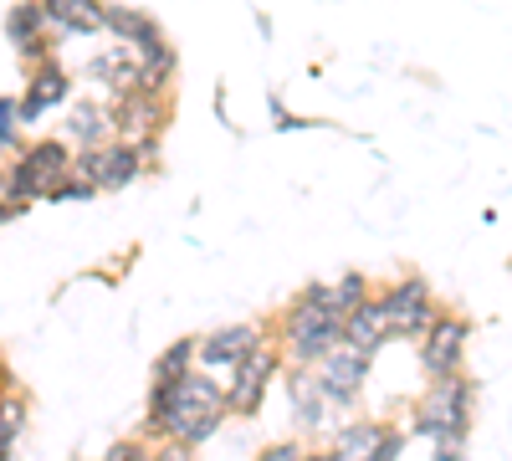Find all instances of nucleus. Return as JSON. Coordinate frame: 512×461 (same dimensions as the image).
<instances>
[{
    "mask_svg": "<svg viewBox=\"0 0 512 461\" xmlns=\"http://www.w3.org/2000/svg\"><path fill=\"white\" fill-rule=\"evenodd\" d=\"M88 77L98 82V88H108L113 98L139 93V52L113 47V52H103V57H93V62H88Z\"/></svg>",
    "mask_w": 512,
    "mask_h": 461,
    "instance_id": "nucleus-13",
    "label": "nucleus"
},
{
    "mask_svg": "<svg viewBox=\"0 0 512 461\" xmlns=\"http://www.w3.org/2000/svg\"><path fill=\"white\" fill-rule=\"evenodd\" d=\"M6 36H11L16 57H26V62H47V57H52V31H47V16H41L36 0H21V6H11Z\"/></svg>",
    "mask_w": 512,
    "mask_h": 461,
    "instance_id": "nucleus-10",
    "label": "nucleus"
},
{
    "mask_svg": "<svg viewBox=\"0 0 512 461\" xmlns=\"http://www.w3.org/2000/svg\"><path fill=\"white\" fill-rule=\"evenodd\" d=\"M272 374H277V354L272 349H246V359H236V390H231V400L241 410H256V400H262Z\"/></svg>",
    "mask_w": 512,
    "mask_h": 461,
    "instance_id": "nucleus-14",
    "label": "nucleus"
},
{
    "mask_svg": "<svg viewBox=\"0 0 512 461\" xmlns=\"http://www.w3.org/2000/svg\"><path fill=\"white\" fill-rule=\"evenodd\" d=\"M67 93H72V77H67V67L62 62H36V72H31V82H26V98L16 103V123H41L52 108H62L67 103Z\"/></svg>",
    "mask_w": 512,
    "mask_h": 461,
    "instance_id": "nucleus-7",
    "label": "nucleus"
},
{
    "mask_svg": "<svg viewBox=\"0 0 512 461\" xmlns=\"http://www.w3.org/2000/svg\"><path fill=\"white\" fill-rule=\"evenodd\" d=\"M395 451H400V436L379 431V426H354L344 431V441H338L328 461H395Z\"/></svg>",
    "mask_w": 512,
    "mask_h": 461,
    "instance_id": "nucleus-15",
    "label": "nucleus"
},
{
    "mask_svg": "<svg viewBox=\"0 0 512 461\" xmlns=\"http://www.w3.org/2000/svg\"><path fill=\"white\" fill-rule=\"evenodd\" d=\"M67 175H72V144H62V139L26 144L16 154V164H11V175H6V205H11V211H21V205L52 195Z\"/></svg>",
    "mask_w": 512,
    "mask_h": 461,
    "instance_id": "nucleus-2",
    "label": "nucleus"
},
{
    "mask_svg": "<svg viewBox=\"0 0 512 461\" xmlns=\"http://www.w3.org/2000/svg\"><path fill=\"white\" fill-rule=\"evenodd\" d=\"M466 421H472V390L446 374V380L425 395V405H420V415H415V431L441 441V436H461Z\"/></svg>",
    "mask_w": 512,
    "mask_h": 461,
    "instance_id": "nucleus-4",
    "label": "nucleus"
},
{
    "mask_svg": "<svg viewBox=\"0 0 512 461\" xmlns=\"http://www.w3.org/2000/svg\"><path fill=\"white\" fill-rule=\"evenodd\" d=\"M262 461H297V446H267Z\"/></svg>",
    "mask_w": 512,
    "mask_h": 461,
    "instance_id": "nucleus-25",
    "label": "nucleus"
},
{
    "mask_svg": "<svg viewBox=\"0 0 512 461\" xmlns=\"http://www.w3.org/2000/svg\"><path fill=\"white\" fill-rule=\"evenodd\" d=\"M374 308H379V318H384V333H420V328H431V318H436V308H431V287H425L420 277L395 282Z\"/></svg>",
    "mask_w": 512,
    "mask_h": 461,
    "instance_id": "nucleus-6",
    "label": "nucleus"
},
{
    "mask_svg": "<svg viewBox=\"0 0 512 461\" xmlns=\"http://www.w3.org/2000/svg\"><path fill=\"white\" fill-rule=\"evenodd\" d=\"M190 354H195V344H175L164 359H159V385H169V380H180V374L190 369Z\"/></svg>",
    "mask_w": 512,
    "mask_h": 461,
    "instance_id": "nucleus-21",
    "label": "nucleus"
},
{
    "mask_svg": "<svg viewBox=\"0 0 512 461\" xmlns=\"http://www.w3.org/2000/svg\"><path fill=\"white\" fill-rule=\"evenodd\" d=\"M139 170H144L139 144L108 139V144H93V149H72V175L93 190H123Z\"/></svg>",
    "mask_w": 512,
    "mask_h": 461,
    "instance_id": "nucleus-3",
    "label": "nucleus"
},
{
    "mask_svg": "<svg viewBox=\"0 0 512 461\" xmlns=\"http://www.w3.org/2000/svg\"><path fill=\"white\" fill-rule=\"evenodd\" d=\"M164 118H169V113H164V98H154V93H123V98L108 108V123H113V134H118L123 144L154 139Z\"/></svg>",
    "mask_w": 512,
    "mask_h": 461,
    "instance_id": "nucleus-9",
    "label": "nucleus"
},
{
    "mask_svg": "<svg viewBox=\"0 0 512 461\" xmlns=\"http://www.w3.org/2000/svg\"><path fill=\"white\" fill-rule=\"evenodd\" d=\"M52 36H98L103 31V0H36Z\"/></svg>",
    "mask_w": 512,
    "mask_h": 461,
    "instance_id": "nucleus-11",
    "label": "nucleus"
},
{
    "mask_svg": "<svg viewBox=\"0 0 512 461\" xmlns=\"http://www.w3.org/2000/svg\"><path fill=\"white\" fill-rule=\"evenodd\" d=\"M93 195H98V190H93V185H82L77 175H67V180L52 190V200H93Z\"/></svg>",
    "mask_w": 512,
    "mask_h": 461,
    "instance_id": "nucleus-23",
    "label": "nucleus"
},
{
    "mask_svg": "<svg viewBox=\"0 0 512 461\" xmlns=\"http://www.w3.org/2000/svg\"><path fill=\"white\" fill-rule=\"evenodd\" d=\"M108 461H144V451H139V446H118Z\"/></svg>",
    "mask_w": 512,
    "mask_h": 461,
    "instance_id": "nucleus-26",
    "label": "nucleus"
},
{
    "mask_svg": "<svg viewBox=\"0 0 512 461\" xmlns=\"http://www.w3.org/2000/svg\"><path fill=\"white\" fill-rule=\"evenodd\" d=\"M169 77H175V47H169V41H159V47L139 52V93H154V98H164Z\"/></svg>",
    "mask_w": 512,
    "mask_h": 461,
    "instance_id": "nucleus-19",
    "label": "nucleus"
},
{
    "mask_svg": "<svg viewBox=\"0 0 512 461\" xmlns=\"http://www.w3.org/2000/svg\"><path fill=\"white\" fill-rule=\"evenodd\" d=\"M318 364H323V369H318L323 400H338V405H349V400L359 395V385H364V374H369V354L349 349L344 339H338V344H333Z\"/></svg>",
    "mask_w": 512,
    "mask_h": 461,
    "instance_id": "nucleus-8",
    "label": "nucleus"
},
{
    "mask_svg": "<svg viewBox=\"0 0 512 461\" xmlns=\"http://www.w3.org/2000/svg\"><path fill=\"white\" fill-rule=\"evenodd\" d=\"M195 349H200L205 364H236L246 349H256V333H251L246 323H231V328H221V333H210V339H200Z\"/></svg>",
    "mask_w": 512,
    "mask_h": 461,
    "instance_id": "nucleus-18",
    "label": "nucleus"
},
{
    "mask_svg": "<svg viewBox=\"0 0 512 461\" xmlns=\"http://www.w3.org/2000/svg\"><path fill=\"white\" fill-rule=\"evenodd\" d=\"M108 134H113L108 108H98V103H77V108H67V139H62V144L93 149V144H108Z\"/></svg>",
    "mask_w": 512,
    "mask_h": 461,
    "instance_id": "nucleus-17",
    "label": "nucleus"
},
{
    "mask_svg": "<svg viewBox=\"0 0 512 461\" xmlns=\"http://www.w3.org/2000/svg\"><path fill=\"white\" fill-rule=\"evenodd\" d=\"M16 134H21V123H16V98H0V154L16 149Z\"/></svg>",
    "mask_w": 512,
    "mask_h": 461,
    "instance_id": "nucleus-22",
    "label": "nucleus"
},
{
    "mask_svg": "<svg viewBox=\"0 0 512 461\" xmlns=\"http://www.w3.org/2000/svg\"><path fill=\"white\" fill-rule=\"evenodd\" d=\"M297 461H303V456H297ZM308 461H328V456H308Z\"/></svg>",
    "mask_w": 512,
    "mask_h": 461,
    "instance_id": "nucleus-28",
    "label": "nucleus"
},
{
    "mask_svg": "<svg viewBox=\"0 0 512 461\" xmlns=\"http://www.w3.org/2000/svg\"><path fill=\"white\" fill-rule=\"evenodd\" d=\"M292 400H297V421H303V426H318L323 421V385L313 380V374H297V380H292Z\"/></svg>",
    "mask_w": 512,
    "mask_h": 461,
    "instance_id": "nucleus-20",
    "label": "nucleus"
},
{
    "mask_svg": "<svg viewBox=\"0 0 512 461\" xmlns=\"http://www.w3.org/2000/svg\"><path fill=\"white\" fill-rule=\"evenodd\" d=\"M6 456H11V426L0 421V461H6Z\"/></svg>",
    "mask_w": 512,
    "mask_h": 461,
    "instance_id": "nucleus-27",
    "label": "nucleus"
},
{
    "mask_svg": "<svg viewBox=\"0 0 512 461\" xmlns=\"http://www.w3.org/2000/svg\"><path fill=\"white\" fill-rule=\"evenodd\" d=\"M333 344H338V313H328V308L303 298L292 308V318H287V349L303 364H318Z\"/></svg>",
    "mask_w": 512,
    "mask_h": 461,
    "instance_id": "nucleus-5",
    "label": "nucleus"
},
{
    "mask_svg": "<svg viewBox=\"0 0 512 461\" xmlns=\"http://www.w3.org/2000/svg\"><path fill=\"white\" fill-rule=\"evenodd\" d=\"M154 415H159V426L175 436L180 446H195V441H205L210 431L221 426L226 400H221V390L210 380H200V374H180V380L159 385Z\"/></svg>",
    "mask_w": 512,
    "mask_h": 461,
    "instance_id": "nucleus-1",
    "label": "nucleus"
},
{
    "mask_svg": "<svg viewBox=\"0 0 512 461\" xmlns=\"http://www.w3.org/2000/svg\"><path fill=\"white\" fill-rule=\"evenodd\" d=\"M103 31L118 36V47H128V52H149L164 41L159 21L149 11H134V6H103Z\"/></svg>",
    "mask_w": 512,
    "mask_h": 461,
    "instance_id": "nucleus-12",
    "label": "nucleus"
},
{
    "mask_svg": "<svg viewBox=\"0 0 512 461\" xmlns=\"http://www.w3.org/2000/svg\"><path fill=\"white\" fill-rule=\"evenodd\" d=\"M436 461H466L461 436H441V441H436Z\"/></svg>",
    "mask_w": 512,
    "mask_h": 461,
    "instance_id": "nucleus-24",
    "label": "nucleus"
},
{
    "mask_svg": "<svg viewBox=\"0 0 512 461\" xmlns=\"http://www.w3.org/2000/svg\"><path fill=\"white\" fill-rule=\"evenodd\" d=\"M461 344H466V323H456V318H431V344H425V369H431L436 380H446V374L456 369V359H461Z\"/></svg>",
    "mask_w": 512,
    "mask_h": 461,
    "instance_id": "nucleus-16",
    "label": "nucleus"
}]
</instances>
